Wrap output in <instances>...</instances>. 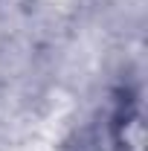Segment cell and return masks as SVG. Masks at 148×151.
Returning <instances> with one entry per match:
<instances>
[{
  "mask_svg": "<svg viewBox=\"0 0 148 151\" xmlns=\"http://www.w3.org/2000/svg\"><path fill=\"white\" fill-rule=\"evenodd\" d=\"M145 108L139 90H122L111 113V151H145Z\"/></svg>",
  "mask_w": 148,
  "mask_h": 151,
  "instance_id": "6da1fadb",
  "label": "cell"
}]
</instances>
